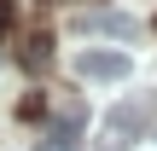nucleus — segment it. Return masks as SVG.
<instances>
[{
    "mask_svg": "<svg viewBox=\"0 0 157 151\" xmlns=\"http://www.w3.org/2000/svg\"><path fill=\"white\" fill-rule=\"evenodd\" d=\"M151 122H157V93H134V99L111 105V116H105V128H111L117 140H140Z\"/></svg>",
    "mask_w": 157,
    "mask_h": 151,
    "instance_id": "f257e3e1",
    "label": "nucleus"
},
{
    "mask_svg": "<svg viewBox=\"0 0 157 151\" xmlns=\"http://www.w3.org/2000/svg\"><path fill=\"white\" fill-rule=\"evenodd\" d=\"M128 70H134V58L117 52V47H87V52H76V76H82V81H128Z\"/></svg>",
    "mask_w": 157,
    "mask_h": 151,
    "instance_id": "f03ea898",
    "label": "nucleus"
},
{
    "mask_svg": "<svg viewBox=\"0 0 157 151\" xmlns=\"http://www.w3.org/2000/svg\"><path fill=\"white\" fill-rule=\"evenodd\" d=\"M76 29H82V35H111V41H134V35H140V23H134L128 12H82Z\"/></svg>",
    "mask_w": 157,
    "mask_h": 151,
    "instance_id": "7ed1b4c3",
    "label": "nucleus"
},
{
    "mask_svg": "<svg viewBox=\"0 0 157 151\" xmlns=\"http://www.w3.org/2000/svg\"><path fill=\"white\" fill-rule=\"evenodd\" d=\"M47 58H52V41H47V35H29V41H23V64H29V70H41Z\"/></svg>",
    "mask_w": 157,
    "mask_h": 151,
    "instance_id": "20e7f679",
    "label": "nucleus"
},
{
    "mask_svg": "<svg viewBox=\"0 0 157 151\" xmlns=\"http://www.w3.org/2000/svg\"><path fill=\"white\" fill-rule=\"evenodd\" d=\"M82 122H87V111H82V99H64V105H58V134H76Z\"/></svg>",
    "mask_w": 157,
    "mask_h": 151,
    "instance_id": "39448f33",
    "label": "nucleus"
},
{
    "mask_svg": "<svg viewBox=\"0 0 157 151\" xmlns=\"http://www.w3.org/2000/svg\"><path fill=\"white\" fill-rule=\"evenodd\" d=\"M41 151H76V134H52V140H41Z\"/></svg>",
    "mask_w": 157,
    "mask_h": 151,
    "instance_id": "423d86ee",
    "label": "nucleus"
},
{
    "mask_svg": "<svg viewBox=\"0 0 157 151\" xmlns=\"http://www.w3.org/2000/svg\"><path fill=\"white\" fill-rule=\"evenodd\" d=\"M6 23H12V0H0V29H6Z\"/></svg>",
    "mask_w": 157,
    "mask_h": 151,
    "instance_id": "0eeeda50",
    "label": "nucleus"
}]
</instances>
